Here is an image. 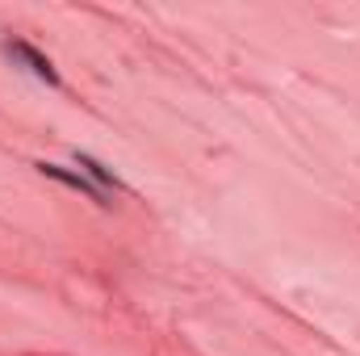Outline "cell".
<instances>
[{"label":"cell","instance_id":"6da1fadb","mask_svg":"<svg viewBox=\"0 0 360 356\" xmlns=\"http://www.w3.org/2000/svg\"><path fill=\"white\" fill-rule=\"evenodd\" d=\"M4 51H8V59H17V63H21L30 76H38L42 84H51V89L59 84V72H55V63H51L42 51H34L30 42H21V38H8V42H4Z\"/></svg>","mask_w":360,"mask_h":356},{"label":"cell","instance_id":"7a4b0ae2","mask_svg":"<svg viewBox=\"0 0 360 356\" xmlns=\"http://www.w3.org/2000/svg\"><path fill=\"white\" fill-rule=\"evenodd\" d=\"M38 172H42V177L63 180L68 189H80V193H89L96 205H109V201H105V193H101L96 184H89V177H84V172H68V168H59V164H38Z\"/></svg>","mask_w":360,"mask_h":356},{"label":"cell","instance_id":"3957f363","mask_svg":"<svg viewBox=\"0 0 360 356\" xmlns=\"http://www.w3.org/2000/svg\"><path fill=\"white\" fill-rule=\"evenodd\" d=\"M76 164L84 168V177H92L96 184H101V193H117V189H122V180L113 177V172H109L105 164H96L92 155H84V151H76Z\"/></svg>","mask_w":360,"mask_h":356}]
</instances>
